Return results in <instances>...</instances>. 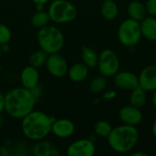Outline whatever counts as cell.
I'll return each instance as SVG.
<instances>
[{"instance_id":"obj_13","label":"cell","mask_w":156,"mask_h":156,"mask_svg":"<svg viewBox=\"0 0 156 156\" xmlns=\"http://www.w3.org/2000/svg\"><path fill=\"white\" fill-rule=\"evenodd\" d=\"M51 132L58 138H69L74 133L75 125L69 119H59L53 122Z\"/></svg>"},{"instance_id":"obj_36","label":"cell","mask_w":156,"mask_h":156,"mask_svg":"<svg viewBox=\"0 0 156 156\" xmlns=\"http://www.w3.org/2000/svg\"><path fill=\"white\" fill-rule=\"evenodd\" d=\"M102 1H105V0H102Z\"/></svg>"},{"instance_id":"obj_19","label":"cell","mask_w":156,"mask_h":156,"mask_svg":"<svg viewBox=\"0 0 156 156\" xmlns=\"http://www.w3.org/2000/svg\"><path fill=\"white\" fill-rule=\"evenodd\" d=\"M101 15L106 20H113L117 17L119 8L113 0H105L101 5Z\"/></svg>"},{"instance_id":"obj_11","label":"cell","mask_w":156,"mask_h":156,"mask_svg":"<svg viewBox=\"0 0 156 156\" xmlns=\"http://www.w3.org/2000/svg\"><path fill=\"white\" fill-rule=\"evenodd\" d=\"M119 117L124 124L136 126L143 121V112L140 108L133 105H125L119 111Z\"/></svg>"},{"instance_id":"obj_6","label":"cell","mask_w":156,"mask_h":156,"mask_svg":"<svg viewBox=\"0 0 156 156\" xmlns=\"http://www.w3.org/2000/svg\"><path fill=\"white\" fill-rule=\"evenodd\" d=\"M118 39L125 47H134L142 39L140 22L133 18H127L121 23L117 32Z\"/></svg>"},{"instance_id":"obj_21","label":"cell","mask_w":156,"mask_h":156,"mask_svg":"<svg viewBox=\"0 0 156 156\" xmlns=\"http://www.w3.org/2000/svg\"><path fill=\"white\" fill-rule=\"evenodd\" d=\"M50 20L49 15L44 10H37L31 17V24L35 27H43L48 24Z\"/></svg>"},{"instance_id":"obj_15","label":"cell","mask_w":156,"mask_h":156,"mask_svg":"<svg viewBox=\"0 0 156 156\" xmlns=\"http://www.w3.org/2000/svg\"><path fill=\"white\" fill-rule=\"evenodd\" d=\"M142 36L149 41H156V17L152 16H145L140 21Z\"/></svg>"},{"instance_id":"obj_12","label":"cell","mask_w":156,"mask_h":156,"mask_svg":"<svg viewBox=\"0 0 156 156\" xmlns=\"http://www.w3.org/2000/svg\"><path fill=\"white\" fill-rule=\"evenodd\" d=\"M138 78L140 87L146 91H154L156 90V65L145 67Z\"/></svg>"},{"instance_id":"obj_2","label":"cell","mask_w":156,"mask_h":156,"mask_svg":"<svg viewBox=\"0 0 156 156\" xmlns=\"http://www.w3.org/2000/svg\"><path fill=\"white\" fill-rule=\"evenodd\" d=\"M53 122L45 112L33 110L22 118V132L29 140L40 141L50 133Z\"/></svg>"},{"instance_id":"obj_23","label":"cell","mask_w":156,"mask_h":156,"mask_svg":"<svg viewBox=\"0 0 156 156\" xmlns=\"http://www.w3.org/2000/svg\"><path fill=\"white\" fill-rule=\"evenodd\" d=\"M112 126L106 121H99L94 125V132L96 135L101 138H107L112 131Z\"/></svg>"},{"instance_id":"obj_17","label":"cell","mask_w":156,"mask_h":156,"mask_svg":"<svg viewBox=\"0 0 156 156\" xmlns=\"http://www.w3.org/2000/svg\"><path fill=\"white\" fill-rule=\"evenodd\" d=\"M68 74L69 79L74 82H81L83 81L89 75V68L82 63H76L72 65L69 70Z\"/></svg>"},{"instance_id":"obj_4","label":"cell","mask_w":156,"mask_h":156,"mask_svg":"<svg viewBox=\"0 0 156 156\" xmlns=\"http://www.w3.org/2000/svg\"><path fill=\"white\" fill-rule=\"evenodd\" d=\"M37 42L42 50L47 54L58 53L64 46L63 33L54 26H45L37 33Z\"/></svg>"},{"instance_id":"obj_10","label":"cell","mask_w":156,"mask_h":156,"mask_svg":"<svg viewBox=\"0 0 156 156\" xmlns=\"http://www.w3.org/2000/svg\"><path fill=\"white\" fill-rule=\"evenodd\" d=\"M114 83L118 89L132 90L139 86L138 76L131 71H121L114 75Z\"/></svg>"},{"instance_id":"obj_29","label":"cell","mask_w":156,"mask_h":156,"mask_svg":"<svg viewBox=\"0 0 156 156\" xmlns=\"http://www.w3.org/2000/svg\"><path fill=\"white\" fill-rule=\"evenodd\" d=\"M5 111V95L0 93V113Z\"/></svg>"},{"instance_id":"obj_8","label":"cell","mask_w":156,"mask_h":156,"mask_svg":"<svg viewBox=\"0 0 156 156\" xmlns=\"http://www.w3.org/2000/svg\"><path fill=\"white\" fill-rule=\"evenodd\" d=\"M46 67L48 71L55 78H63L69 70L67 60L58 52L48 56Z\"/></svg>"},{"instance_id":"obj_24","label":"cell","mask_w":156,"mask_h":156,"mask_svg":"<svg viewBox=\"0 0 156 156\" xmlns=\"http://www.w3.org/2000/svg\"><path fill=\"white\" fill-rule=\"evenodd\" d=\"M106 85H107V80H106V77L104 76H99V77H96L94 78L90 83V90L91 93H94V94H98V93H101L102 92L105 88H106Z\"/></svg>"},{"instance_id":"obj_34","label":"cell","mask_w":156,"mask_h":156,"mask_svg":"<svg viewBox=\"0 0 156 156\" xmlns=\"http://www.w3.org/2000/svg\"><path fill=\"white\" fill-rule=\"evenodd\" d=\"M1 54H2V49H1V46H0V56H1Z\"/></svg>"},{"instance_id":"obj_33","label":"cell","mask_w":156,"mask_h":156,"mask_svg":"<svg viewBox=\"0 0 156 156\" xmlns=\"http://www.w3.org/2000/svg\"><path fill=\"white\" fill-rule=\"evenodd\" d=\"M153 104L156 109V90L154 91V95H153Z\"/></svg>"},{"instance_id":"obj_25","label":"cell","mask_w":156,"mask_h":156,"mask_svg":"<svg viewBox=\"0 0 156 156\" xmlns=\"http://www.w3.org/2000/svg\"><path fill=\"white\" fill-rule=\"evenodd\" d=\"M53 151H55V148H53V146L48 143H39L34 148L35 154L41 156H48L49 154L52 155L54 154Z\"/></svg>"},{"instance_id":"obj_16","label":"cell","mask_w":156,"mask_h":156,"mask_svg":"<svg viewBox=\"0 0 156 156\" xmlns=\"http://www.w3.org/2000/svg\"><path fill=\"white\" fill-rule=\"evenodd\" d=\"M127 12L130 18H133L139 22L142 21L145 16H147L145 5L138 0H133L128 5Z\"/></svg>"},{"instance_id":"obj_20","label":"cell","mask_w":156,"mask_h":156,"mask_svg":"<svg viewBox=\"0 0 156 156\" xmlns=\"http://www.w3.org/2000/svg\"><path fill=\"white\" fill-rule=\"evenodd\" d=\"M81 58H82L83 63L88 68H94L98 64L99 55L92 48L83 47L81 50Z\"/></svg>"},{"instance_id":"obj_7","label":"cell","mask_w":156,"mask_h":156,"mask_svg":"<svg viewBox=\"0 0 156 156\" xmlns=\"http://www.w3.org/2000/svg\"><path fill=\"white\" fill-rule=\"evenodd\" d=\"M100 73L104 77L114 76L120 69V60L116 53L112 49H104L99 55L98 64Z\"/></svg>"},{"instance_id":"obj_37","label":"cell","mask_w":156,"mask_h":156,"mask_svg":"<svg viewBox=\"0 0 156 156\" xmlns=\"http://www.w3.org/2000/svg\"><path fill=\"white\" fill-rule=\"evenodd\" d=\"M155 155H156V152H155Z\"/></svg>"},{"instance_id":"obj_22","label":"cell","mask_w":156,"mask_h":156,"mask_svg":"<svg viewBox=\"0 0 156 156\" xmlns=\"http://www.w3.org/2000/svg\"><path fill=\"white\" fill-rule=\"evenodd\" d=\"M47 58H48V54L44 50L40 49L31 54V56L29 57V62L31 66L37 69L46 65Z\"/></svg>"},{"instance_id":"obj_14","label":"cell","mask_w":156,"mask_h":156,"mask_svg":"<svg viewBox=\"0 0 156 156\" xmlns=\"http://www.w3.org/2000/svg\"><path fill=\"white\" fill-rule=\"evenodd\" d=\"M20 80L24 88L32 90L38 85L39 81V73L37 68L33 66H27L21 71L20 74Z\"/></svg>"},{"instance_id":"obj_32","label":"cell","mask_w":156,"mask_h":156,"mask_svg":"<svg viewBox=\"0 0 156 156\" xmlns=\"http://www.w3.org/2000/svg\"><path fill=\"white\" fill-rule=\"evenodd\" d=\"M133 156H147V154L143 153V152H137V153H133Z\"/></svg>"},{"instance_id":"obj_1","label":"cell","mask_w":156,"mask_h":156,"mask_svg":"<svg viewBox=\"0 0 156 156\" xmlns=\"http://www.w3.org/2000/svg\"><path fill=\"white\" fill-rule=\"evenodd\" d=\"M37 101L31 90L15 88L5 95V111L13 118L22 119L34 110Z\"/></svg>"},{"instance_id":"obj_9","label":"cell","mask_w":156,"mask_h":156,"mask_svg":"<svg viewBox=\"0 0 156 156\" xmlns=\"http://www.w3.org/2000/svg\"><path fill=\"white\" fill-rule=\"evenodd\" d=\"M96 152L94 143L89 139H80L73 142L67 150L69 156H93Z\"/></svg>"},{"instance_id":"obj_31","label":"cell","mask_w":156,"mask_h":156,"mask_svg":"<svg viewBox=\"0 0 156 156\" xmlns=\"http://www.w3.org/2000/svg\"><path fill=\"white\" fill-rule=\"evenodd\" d=\"M152 133H153V135L156 138V118L154 121V123H153V127H152Z\"/></svg>"},{"instance_id":"obj_18","label":"cell","mask_w":156,"mask_h":156,"mask_svg":"<svg viewBox=\"0 0 156 156\" xmlns=\"http://www.w3.org/2000/svg\"><path fill=\"white\" fill-rule=\"evenodd\" d=\"M147 101L146 97V90H144L142 87L137 86L133 90H132L131 95H130V104L137 107V108H143Z\"/></svg>"},{"instance_id":"obj_28","label":"cell","mask_w":156,"mask_h":156,"mask_svg":"<svg viewBox=\"0 0 156 156\" xmlns=\"http://www.w3.org/2000/svg\"><path fill=\"white\" fill-rule=\"evenodd\" d=\"M117 96V92L114 90H108L103 94V99L105 100H112Z\"/></svg>"},{"instance_id":"obj_35","label":"cell","mask_w":156,"mask_h":156,"mask_svg":"<svg viewBox=\"0 0 156 156\" xmlns=\"http://www.w3.org/2000/svg\"><path fill=\"white\" fill-rule=\"evenodd\" d=\"M1 125H2V122H1V119H0V128H1Z\"/></svg>"},{"instance_id":"obj_30","label":"cell","mask_w":156,"mask_h":156,"mask_svg":"<svg viewBox=\"0 0 156 156\" xmlns=\"http://www.w3.org/2000/svg\"><path fill=\"white\" fill-rule=\"evenodd\" d=\"M36 5H45L46 3H48L49 0H32Z\"/></svg>"},{"instance_id":"obj_3","label":"cell","mask_w":156,"mask_h":156,"mask_svg":"<svg viewBox=\"0 0 156 156\" xmlns=\"http://www.w3.org/2000/svg\"><path fill=\"white\" fill-rule=\"evenodd\" d=\"M110 147L118 154H127L137 144L139 132L135 126L122 124L112 129L107 137Z\"/></svg>"},{"instance_id":"obj_26","label":"cell","mask_w":156,"mask_h":156,"mask_svg":"<svg viewBox=\"0 0 156 156\" xmlns=\"http://www.w3.org/2000/svg\"><path fill=\"white\" fill-rule=\"evenodd\" d=\"M12 37L10 29L4 24L0 23V45L8 44Z\"/></svg>"},{"instance_id":"obj_5","label":"cell","mask_w":156,"mask_h":156,"mask_svg":"<svg viewBox=\"0 0 156 156\" xmlns=\"http://www.w3.org/2000/svg\"><path fill=\"white\" fill-rule=\"evenodd\" d=\"M48 13L50 20L60 24L73 21L78 15L75 5L68 0H54L49 5Z\"/></svg>"},{"instance_id":"obj_27","label":"cell","mask_w":156,"mask_h":156,"mask_svg":"<svg viewBox=\"0 0 156 156\" xmlns=\"http://www.w3.org/2000/svg\"><path fill=\"white\" fill-rule=\"evenodd\" d=\"M145 8L148 16H156V0H147L145 3Z\"/></svg>"}]
</instances>
